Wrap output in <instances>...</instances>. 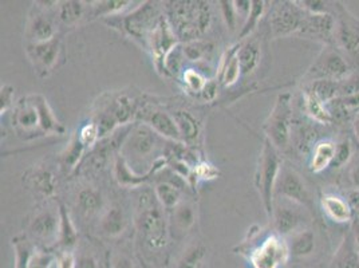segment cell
I'll use <instances>...</instances> for the list:
<instances>
[{
  "label": "cell",
  "mask_w": 359,
  "mask_h": 268,
  "mask_svg": "<svg viewBox=\"0 0 359 268\" xmlns=\"http://www.w3.org/2000/svg\"><path fill=\"white\" fill-rule=\"evenodd\" d=\"M281 200V204L279 202L274 203L271 219L274 221V228L279 237H290L306 228V215L302 211L304 206L284 199Z\"/></svg>",
  "instance_id": "cell-10"
},
{
  "label": "cell",
  "mask_w": 359,
  "mask_h": 268,
  "mask_svg": "<svg viewBox=\"0 0 359 268\" xmlns=\"http://www.w3.org/2000/svg\"><path fill=\"white\" fill-rule=\"evenodd\" d=\"M239 48H240L239 45L230 48L221 61V66H220L221 83L224 86H232L241 76V67H240V62L237 58Z\"/></svg>",
  "instance_id": "cell-29"
},
{
  "label": "cell",
  "mask_w": 359,
  "mask_h": 268,
  "mask_svg": "<svg viewBox=\"0 0 359 268\" xmlns=\"http://www.w3.org/2000/svg\"><path fill=\"white\" fill-rule=\"evenodd\" d=\"M27 36L31 43H45L57 38V30L52 20L43 13H35L27 26Z\"/></svg>",
  "instance_id": "cell-22"
},
{
  "label": "cell",
  "mask_w": 359,
  "mask_h": 268,
  "mask_svg": "<svg viewBox=\"0 0 359 268\" xmlns=\"http://www.w3.org/2000/svg\"><path fill=\"white\" fill-rule=\"evenodd\" d=\"M330 13L335 19L334 48L344 54L353 69H359V19L342 1H330Z\"/></svg>",
  "instance_id": "cell-2"
},
{
  "label": "cell",
  "mask_w": 359,
  "mask_h": 268,
  "mask_svg": "<svg viewBox=\"0 0 359 268\" xmlns=\"http://www.w3.org/2000/svg\"><path fill=\"white\" fill-rule=\"evenodd\" d=\"M350 224H351V230H350L351 237L354 239V243H356V246L359 250V216L354 215V219Z\"/></svg>",
  "instance_id": "cell-52"
},
{
  "label": "cell",
  "mask_w": 359,
  "mask_h": 268,
  "mask_svg": "<svg viewBox=\"0 0 359 268\" xmlns=\"http://www.w3.org/2000/svg\"><path fill=\"white\" fill-rule=\"evenodd\" d=\"M85 150H86V148L79 140L78 136L73 137L70 143L67 145V148L64 149L62 157H61L63 168L66 171L76 169L79 164V161H80V158H82L83 153H85Z\"/></svg>",
  "instance_id": "cell-38"
},
{
  "label": "cell",
  "mask_w": 359,
  "mask_h": 268,
  "mask_svg": "<svg viewBox=\"0 0 359 268\" xmlns=\"http://www.w3.org/2000/svg\"><path fill=\"white\" fill-rule=\"evenodd\" d=\"M262 50L258 42H248L244 46H240L237 51V58L241 67V74L248 76L256 70L260 64Z\"/></svg>",
  "instance_id": "cell-30"
},
{
  "label": "cell",
  "mask_w": 359,
  "mask_h": 268,
  "mask_svg": "<svg viewBox=\"0 0 359 268\" xmlns=\"http://www.w3.org/2000/svg\"><path fill=\"white\" fill-rule=\"evenodd\" d=\"M211 8L205 1H172L168 6V22L178 39H199L211 26Z\"/></svg>",
  "instance_id": "cell-1"
},
{
  "label": "cell",
  "mask_w": 359,
  "mask_h": 268,
  "mask_svg": "<svg viewBox=\"0 0 359 268\" xmlns=\"http://www.w3.org/2000/svg\"><path fill=\"white\" fill-rule=\"evenodd\" d=\"M181 134L183 142H193L200 136V125L189 111H178L172 114Z\"/></svg>",
  "instance_id": "cell-31"
},
{
  "label": "cell",
  "mask_w": 359,
  "mask_h": 268,
  "mask_svg": "<svg viewBox=\"0 0 359 268\" xmlns=\"http://www.w3.org/2000/svg\"><path fill=\"white\" fill-rule=\"evenodd\" d=\"M275 197L284 199L304 206L309 212H314V202L310 190L300 174L290 167H281L279 178L275 188Z\"/></svg>",
  "instance_id": "cell-9"
},
{
  "label": "cell",
  "mask_w": 359,
  "mask_h": 268,
  "mask_svg": "<svg viewBox=\"0 0 359 268\" xmlns=\"http://www.w3.org/2000/svg\"><path fill=\"white\" fill-rule=\"evenodd\" d=\"M156 145V132L145 124L130 130L124 142L122 150L126 155H132L134 158H145L153 153Z\"/></svg>",
  "instance_id": "cell-14"
},
{
  "label": "cell",
  "mask_w": 359,
  "mask_h": 268,
  "mask_svg": "<svg viewBox=\"0 0 359 268\" xmlns=\"http://www.w3.org/2000/svg\"><path fill=\"white\" fill-rule=\"evenodd\" d=\"M303 104H304V111L307 113V115L315 122L323 124V125L334 122L328 105L314 94L309 87L303 93Z\"/></svg>",
  "instance_id": "cell-27"
},
{
  "label": "cell",
  "mask_w": 359,
  "mask_h": 268,
  "mask_svg": "<svg viewBox=\"0 0 359 268\" xmlns=\"http://www.w3.org/2000/svg\"><path fill=\"white\" fill-rule=\"evenodd\" d=\"M334 30L335 19L332 14H310L306 11L297 36L321 42L325 46H334Z\"/></svg>",
  "instance_id": "cell-12"
},
{
  "label": "cell",
  "mask_w": 359,
  "mask_h": 268,
  "mask_svg": "<svg viewBox=\"0 0 359 268\" xmlns=\"http://www.w3.org/2000/svg\"><path fill=\"white\" fill-rule=\"evenodd\" d=\"M213 50V45L211 42H205L202 39H196L192 42H187L183 46L184 58L190 62L204 61Z\"/></svg>",
  "instance_id": "cell-39"
},
{
  "label": "cell",
  "mask_w": 359,
  "mask_h": 268,
  "mask_svg": "<svg viewBox=\"0 0 359 268\" xmlns=\"http://www.w3.org/2000/svg\"><path fill=\"white\" fill-rule=\"evenodd\" d=\"M195 174L199 177V178H203V180H213L219 176V171L212 165V164H208V162H200L197 164V167L195 168Z\"/></svg>",
  "instance_id": "cell-48"
},
{
  "label": "cell",
  "mask_w": 359,
  "mask_h": 268,
  "mask_svg": "<svg viewBox=\"0 0 359 268\" xmlns=\"http://www.w3.org/2000/svg\"><path fill=\"white\" fill-rule=\"evenodd\" d=\"M136 225L141 235L152 247L158 248L165 246L168 237V223L155 193L141 195Z\"/></svg>",
  "instance_id": "cell-4"
},
{
  "label": "cell",
  "mask_w": 359,
  "mask_h": 268,
  "mask_svg": "<svg viewBox=\"0 0 359 268\" xmlns=\"http://www.w3.org/2000/svg\"><path fill=\"white\" fill-rule=\"evenodd\" d=\"M202 95L205 101H213L218 95V83L215 80H206Z\"/></svg>",
  "instance_id": "cell-50"
},
{
  "label": "cell",
  "mask_w": 359,
  "mask_h": 268,
  "mask_svg": "<svg viewBox=\"0 0 359 268\" xmlns=\"http://www.w3.org/2000/svg\"><path fill=\"white\" fill-rule=\"evenodd\" d=\"M328 268H359V250L350 231L344 235Z\"/></svg>",
  "instance_id": "cell-21"
},
{
  "label": "cell",
  "mask_w": 359,
  "mask_h": 268,
  "mask_svg": "<svg viewBox=\"0 0 359 268\" xmlns=\"http://www.w3.org/2000/svg\"><path fill=\"white\" fill-rule=\"evenodd\" d=\"M79 268H95V262H94L93 258H83L80 260Z\"/></svg>",
  "instance_id": "cell-55"
},
{
  "label": "cell",
  "mask_w": 359,
  "mask_h": 268,
  "mask_svg": "<svg viewBox=\"0 0 359 268\" xmlns=\"http://www.w3.org/2000/svg\"><path fill=\"white\" fill-rule=\"evenodd\" d=\"M58 213H59V234H58L59 243L63 247H71L77 243V239H78L77 228L64 205L59 204Z\"/></svg>",
  "instance_id": "cell-34"
},
{
  "label": "cell",
  "mask_w": 359,
  "mask_h": 268,
  "mask_svg": "<svg viewBox=\"0 0 359 268\" xmlns=\"http://www.w3.org/2000/svg\"><path fill=\"white\" fill-rule=\"evenodd\" d=\"M13 101H14V87L10 85L1 86V90H0V111H1V114L11 108Z\"/></svg>",
  "instance_id": "cell-49"
},
{
  "label": "cell",
  "mask_w": 359,
  "mask_h": 268,
  "mask_svg": "<svg viewBox=\"0 0 359 268\" xmlns=\"http://www.w3.org/2000/svg\"><path fill=\"white\" fill-rule=\"evenodd\" d=\"M306 11L297 1H281L269 15V29L275 38L297 35L302 27Z\"/></svg>",
  "instance_id": "cell-8"
},
{
  "label": "cell",
  "mask_w": 359,
  "mask_h": 268,
  "mask_svg": "<svg viewBox=\"0 0 359 268\" xmlns=\"http://www.w3.org/2000/svg\"><path fill=\"white\" fill-rule=\"evenodd\" d=\"M354 130H356V134L358 137L359 140V113L356 115V121H354Z\"/></svg>",
  "instance_id": "cell-57"
},
{
  "label": "cell",
  "mask_w": 359,
  "mask_h": 268,
  "mask_svg": "<svg viewBox=\"0 0 359 268\" xmlns=\"http://www.w3.org/2000/svg\"><path fill=\"white\" fill-rule=\"evenodd\" d=\"M23 181L29 190H34L42 196H52L55 192L54 174L45 167H32L23 176Z\"/></svg>",
  "instance_id": "cell-19"
},
{
  "label": "cell",
  "mask_w": 359,
  "mask_h": 268,
  "mask_svg": "<svg viewBox=\"0 0 359 268\" xmlns=\"http://www.w3.org/2000/svg\"><path fill=\"white\" fill-rule=\"evenodd\" d=\"M184 82L187 83L188 87L192 92H197L202 93L203 92L204 86L206 83V79L204 77L202 73H199L195 69H187L184 71Z\"/></svg>",
  "instance_id": "cell-45"
},
{
  "label": "cell",
  "mask_w": 359,
  "mask_h": 268,
  "mask_svg": "<svg viewBox=\"0 0 359 268\" xmlns=\"http://www.w3.org/2000/svg\"><path fill=\"white\" fill-rule=\"evenodd\" d=\"M350 178H351L354 188L359 190V160L356 161V164L353 165V168L350 171Z\"/></svg>",
  "instance_id": "cell-53"
},
{
  "label": "cell",
  "mask_w": 359,
  "mask_h": 268,
  "mask_svg": "<svg viewBox=\"0 0 359 268\" xmlns=\"http://www.w3.org/2000/svg\"><path fill=\"white\" fill-rule=\"evenodd\" d=\"M13 121L17 134H29L31 132H35V129L41 130L38 111L29 99V97L22 98L20 102L16 105Z\"/></svg>",
  "instance_id": "cell-18"
},
{
  "label": "cell",
  "mask_w": 359,
  "mask_h": 268,
  "mask_svg": "<svg viewBox=\"0 0 359 268\" xmlns=\"http://www.w3.org/2000/svg\"><path fill=\"white\" fill-rule=\"evenodd\" d=\"M281 167H283V162H281V152L266 139L263 142L262 153H260L258 169L255 174V184L262 197L267 216L269 219L274 211L275 188H276Z\"/></svg>",
  "instance_id": "cell-3"
},
{
  "label": "cell",
  "mask_w": 359,
  "mask_h": 268,
  "mask_svg": "<svg viewBox=\"0 0 359 268\" xmlns=\"http://www.w3.org/2000/svg\"><path fill=\"white\" fill-rule=\"evenodd\" d=\"M309 89L326 105L339 98V82L337 80H316L310 83Z\"/></svg>",
  "instance_id": "cell-37"
},
{
  "label": "cell",
  "mask_w": 359,
  "mask_h": 268,
  "mask_svg": "<svg viewBox=\"0 0 359 268\" xmlns=\"http://www.w3.org/2000/svg\"><path fill=\"white\" fill-rule=\"evenodd\" d=\"M30 231L41 239L57 237L59 234V213L50 209L39 212L31 220Z\"/></svg>",
  "instance_id": "cell-23"
},
{
  "label": "cell",
  "mask_w": 359,
  "mask_h": 268,
  "mask_svg": "<svg viewBox=\"0 0 359 268\" xmlns=\"http://www.w3.org/2000/svg\"><path fill=\"white\" fill-rule=\"evenodd\" d=\"M52 256L45 253H35L30 255L27 268H48L51 266Z\"/></svg>",
  "instance_id": "cell-47"
},
{
  "label": "cell",
  "mask_w": 359,
  "mask_h": 268,
  "mask_svg": "<svg viewBox=\"0 0 359 268\" xmlns=\"http://www.w3.org/2000/svg\"><path fill=\"white\" fill-rule=\"evenodd\" d=\"M157 202L165 209H174L181 203V190L169 181L158 183L155 188Z\"/></svg>",
  "instance_id": "cell-33"
},
{
  "label": "cell",
  "mask_w": 359,
  "mask_h": 268,
  "mask_svg": "<svg viewBox=\"0 0 359 268\" xmlns=\"http://www.w3.org/2000/svg\"><path fill=\"white\" fill-rule=\"evenodd\" d=\"M353 66L344 57V54L334 48L325 46L307 70L304 79L310 83L316 80H344L351 71Z\"/></svg>",
  "instance_id": "cell-6"
},
{
  "label": "cell",
  "mask_w": 359,
  "mask_h": 268,
  "mask_svg": "<svg viewBox=\"0 0 359 268\" xmlns=\"http://www.w3.org/2000/svg\"><path fill=\"white\" fill-rule=\"evenodd\" d=\"M337 155V143L330 140L318 142L313 149L310 161V171L313 174H322L332 165Z\"/></svg>",
  "instance_id": "cell-25"
},
{
  "label": "cell",
  "mask_w": 359,
  "mask_h": 268,
  "mask_svg": "<svg viewBox=\"0 0 359 268\" xmlns=\"http://www.w3.org/2000/svg\"><path fill=\"white\" fill-rule=\"evenodd\" d=\"M146 125L152 127L158 136L168 139L171 141L183 142L180 130L173 118L172 114L162 111H148L143 117Z\"/></svg>",
  "instance_id": "cell-16"
},
{
  "label": "cell",
  "mask_w": 359,
  "mask_h": 268,
  "mask_svg": "<svg viewBox=\"0 0 359 268\" xmlns=\"http://www.w3.org/2000/svg\"><path fill=\"white\" fill-rule=\"evenodd\" d=\"M196 208L189 203H180L173 209V224L181 231L187 232L196 223Z\"/></svg>",
  "instance_id": "cell-35"
},
{
  "label": "cell",
  "mask_w": 359,
  "mask_h": 268,
  "mask_svg": "<svg viewBox=\"0 0 359 268\" xmlns=\"http://www.w3.org/2000/svg\"><path fill=\"white\" fill-rule=\"evenodd\" d=\"M220 7H221V15H223L227 27L231 31H234L236 29V23H237V16H239L234 1H228V0L220 1Z\"/></svg>",
  "instance_id": "cell-46"
},
{
  "label": "cell",
  "mask_w": 359,
  "mask_h": 268,
  "mask_svg": "<svg viewBox=\"0 0 359 268\" xmlns=\"http://www.w3.org/2000/svg\"><path fill=\"white\" fill-rule=\"evenodd\" d=\"M321 205L323 212L328 215V219L337 224H347L354 219V211L349 200L332 193L322 195Z\"/></svg>",
  "instance_id": "cell-17"
},
{
  "label": "cell",
  "mask_w": 359,
  "mask_h": 268,
  "mask_svg": "<svg viewBox=\"0 0 359 268\" xmlns=\"http://www.w3.org/2000/svg\"><path fill=\"white\" fill-rule=\"evenodd\" d=\"M115 268H133L132 263L127 260V259H118L117 263H115Z\"/></svg>",
  "instance_id": "cell-56"
},
{
  "label": "cell",
  "mask_w": 359,
  "mask_h": 268,
  "mask_svg": "<svg viewBox=\"0 0 359 268\" xmlns=\"http://www.w3.org/2000/svg\"><path fill=\"white\" fill-rule=\"evenodd\" d=\"M351 156H353L351 143L347 140H342L339 143H337V155H335V160H334L331 167L335 168V169L342 168L350 161Z\"/></svg>",
  "instance_id": "cell-43"
},
{
  "label": "cell",
  "mask_w": 359,
  "mask_h": 268,
  "mask_svg": "<svg viewBox=\"0 0 359 268\" xmlns=\"http://www.w3.org/2000/svg\"><path fill=\"white\" fill-rule=\"evenodd\" d=\"M266 1H252L250 13L244 20V24H243L241 30L239 32V39H246L247 36H250L251 34L256 30L258 24L260 23L262 17L266 13Z\"/></svg>",
  "instance_id": "cell-36"
},
{
  "label": "cell",
  "mask_w": 359,
  "mask_h": 268,
  "mask_svg": "<svg viewBox=\"0 0 359 268\" xmlns=\"http://www.w3.org/2000/svg\"><path fill=\"white\" fill-rule=\"evenodd\" d=\"M178 45V38L172 30L167 17H162L156 30L152 34L148 48H152L155 64L158 70H164L168 54Z\"/></svg>",
  "instance_id": "cell-13"
},
{
  "label": "cell",
  "mask_w": 359,
  "mask_h": 268,
  "mask_svg": "<svg viewBox=\"0 0 359 268\" xmlns=\"http://www.w3.org/2000/svg\"><path fill=\"white\" fill-rule=\"evenodd\" d=\"M349 203L351 205L353 211H354V215L359 216V190H351L349 193Z\"/></svg>",
  "instance_id": "cell-51"
},
{
  "label": "cell",
  "mask_w": 359,
  "mask_h": 268,
  "mask_svg": "<svg viewBox=\"0 0 359 268\" xmlns=\"http://www.w3.org/2000/svg\"><path fill=\"white\" fill-rule=\"evenodd\" d=\"M290 253L297 258L311 256L316 248V235L313 230L303 228L291 235V240L287 243Z\"/></svg>",
  "instance_id": "cell-26"
},
{
  "label": "cell",
  "mask_w": 359,
  "mask_h": 268,
  "mask_svg": "<svg viewBox=\"0 0 359 268\" xmlns=\"http://www.w3.org/2000/svg\"><path fill=\"white\" fill-rule=\"evenodd\" d=\"M359 94V69L353 70L344 80L339 82V98Z\"/></svg>",
  "instance_id": "cell-42"
},
{
  "label": "cell",
  "mask_w": 359,
  "mask_h": 268,
  "mask_svg": "<svg viewBox=\"0 0 359 268\" xmlns=\"http://www.w3.org/2000/svg\"><path fill=\"white\" fill-rule=\"evenodd\" d=\"M61 52V41L59 38H54L45 43H30L27 46V55L30 58L34 67L47 76L48 71L54 69L57 64L58 57Z\"/></svg>",
  "instance_id": "cell-15"
},
{
  "label": "cell",
  "mask_w": 359,
  "mask_h": 268,
  "mask_svg": "<svg viewBox=\"0 0 359 268\" xmlns=\"http://www.w3.org/2000/svg\"><path fill=\"white\" fill-rule=\"evenodd\" d=\"M79 140L85 145V148H92L99 140V129L95 121L86 124L79 132Z\"/></svg>",
  "instance_id": "cell-44"
},
{
  "label": "cell",
  "mask_w": 359,
  "mask_h": 268,
  "mask_svg": "<svg viewBox=\"0 0 359 268\" xmlns=\"http://www.w3.org/2000/svg\"><path fill=\"white\" fill-rule=\"evenodd\" d=\"M162 17L164 16L158 13L156 4L148 1L139 6L130 14L121 17V20L118 22L122 27V31L126 32L133 39L140 41L148 48L149 39Z\"/></svg>",
  "instance_id": "cell-7"
},
{
  "label": "cell",
  "mask_w": 359,
  "mask_h": 268,
  "mask_svg": "<svg viewBox=\"0 0 359 268\" xmlns=\"http://www.w3.org/2000/svg\"><path fill=\"white\" fill-rule=\"evenodd\" d=\"M76 263H74V258L71 253H64L59 263V268H74Z\"/></svg>",
  "instance_id": "cell-54"
},
{
  "label": "cell",
  "mask_w": 359,
  "mask_h": 268,
  "mask_svg": "<svg viewBox=\"0 0 359 268\" xmlns=\"http://www.w3.org/2000/svg\"><path fill=\"white\" fill-rule=\"evenodd\" d=\"M266 139L279 152H284L293 134V105L291 94L284 93L276 98V102L265 124Z\"/></svg>",
  "instance_id": "cell-5"
},
{
  "label": "cell",
  "mask_w": 359,
  "mask_h": 268,
  "mask_svg": "<svg viewBox=\"0 0 359 268\" xmlns=\"http://www.w3.org/2000/svg\"><path fill=\"white\" fill-rule=\"evenodd\" d=\"M93 6V16H117L130 4V1H97Z\"/></svg>",
  "instance_id": "cell-41"
},
{
  "label": "cell",
  "mask_w": 359,
  "mask_h": 268,
  "mask_svg": "<svg viewBox=\"0 0 359 268\" xmlns=\"http://www.w3.org/2000/svg\"><path fill=\"white\" fill-rule=\"evenodd\" d=\"M29 99L31 101L32 105L38 111L39 115V127L43 133L50 134H62L64 133V127L57 120L52 109L50 108L46 98L43 95L34 94L29 95Z\"/></svg>",
  "instance_id": "cell-20"
},
{
  "label": "cell",
  "mask_w": 359,
  "mask_h": 268,
  "mask_svg": "<svg viewBox=\"0 0 359 268\" xmlns=\"http://www.w3.org/2000/svg\"><path fill=\"white\" fill-rule=\"evenodd\" d=\"M288 244L279 235H272L252 253L251 262L255 268H279L288 260Z\"/></svg>",
  "instance_id": "cell-11"
},
{
  "label": "cell",
  "mask_w": 359,
  "mask_h": 268,
  "mask_svg": "<svg viewBox=\"0 0 359 268\" xmlns=\"http://www.w3.org/2000/svg\"><path fill=\"white\" fill-rule=\"evenodd\" d=\"M126 228V216L120 205H111L99 221V231L109 237H120Z\"/></svg>",
  "instance_id": "cell-24"
},
{
  "label": "cell",
  "mask_w": 359,
  "mask_h": 268,
  "mask_svg": "<svg viewBox=\"0 0 359 268\" xmlns=\"http://www.w3.org/2000/svg\"><path fill=\"white\" fill-rule=\"evenodd\" d=\"M77 205L85 215H94L104 208V196L93 187H86L77 195Z\"/></svg>",
  "instance_id": "cell-32"
},
{
  "label": "cell",
  "mask_w": 359,
  "mask_h": 268,
  "mask_svg": "<svg viewBox=\"0 0 359 268\" xmlns=\"http://www.w3.org/2000/svg\"><path fill=\"white\" fill-rule=\"evenodd\" d=\"M83 16L82 1H62L59 6V19L66 26H74Z\"/></svg>",
  "instance_id": "cell-40"
},
{
  "label": "cell",
  "mask_w": 359,
  "mask_h": 268,
  "mask_svg": "<svg viewBox=\"0 0 359 268\" xmlns=\"http://www.w3.org/2000/svg\"><path fill=\"white\" fill-rule=\"evenodd\" d=\"M156 169H153L149 174H143V176L136 174L134 171L132 169V167L127 164L125 157L120 156V157H117L115 164H114V177H115V180L120 185L134 188V187L142 185L149 178L150 174H155Z\"/></svg>",
  "instance_id": "cell-28"
}]
</instances>
